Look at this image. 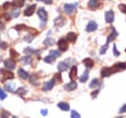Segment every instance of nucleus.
Masks as SVG:
<instances>
[{"label":"nucleus","mask_w":126,"mask_h":118,"mask_svg":"<svg viewBox=\"0 0 126 118\" xmlns=\"http://www.w3.org/2000/svg\"><path fill=\"white\" fill-rule=\"evenodd\" d=\"M37 15H38L39 19L42 21V23H41L40 26H41V27L44 26V24H45V22H46V20H47V12L45 11L44 8H39V9L37 10Z\"/></svg>","instance_id":"obj_1"},{"label":"nucleus","mask_w":126,"mask_h":118,"mask_svg":"<svg viewBox=\"0 0 126 118\" xmlns=\"http://www.w3.org/2000/svg\"><path fill=\"white\" fill-rule=\"evenodd\" d=\"M70 61H71V59H67L64 61L59 62L58 65H57L58 70L59 71H65V70H67L69 68V66H70Z\"/></svg>","instance_id":"obj_2"},{"label":"nucleus","mask_w":126,"mask_h":118,"mask_svg":"<svg viewBox=\"0 0 126 118\" xmlns=\"http://www.w3.org/2000/svg\"><path fill=\"white\" fill-rule=\"evenodd\" d=\"M57 46H58V48H59V50H60L61 52H65V51L68 50V42H67V40L64 39V38H61V39L58 41Z\"/></svg>","instance_id":"obj_3"},{"label":"nucleus","mask_w":126,"mask_h":118,"mask_svg":"<svg viewBox=\"0 0 126 118\" xmlns=\"http://www.w3.org/2000/svg\"><path fill=\"white\" fill-rule=\"evenodd\" d=\"M77 3H73V4H65L64 5V10L66 13L68 14H74L76 12V8H77Z\"/></svg>","instance_id":"obj_4"},{"label":"nucleus","mask_w":126,"mask_h":118,"mask_svg":"<svg viewBox=\"0 0 126 118\" xmlns=\"http://www.w3.org/2000/svg\"><path fill=\"white\" fill-rule=\"evenodd\" d=\"M65 24H66V19H65V17H63V16H58L57 18L54 19V26L57 27V28L62 27V26L65 25Z\"/></svg>","instance_id":"obj_5"},{"label":"nucleus","mask_w":126,"mask_h":118,"mask_svg":"<svg viewBox=\"0 0 126 118\" xmlns=\"http://www.w3.org/2000/svg\"><path fill=\"white\" fill-rule=\"evenodd\" d=\"M111 68H112V71H113V72L124 70V69H126V62H117V63H115Z\"/></svg>","instance_id":"obj_6"},{"label":"nucleus","mask_w":126,"mask_h":118,"mask_svg":"<svg viewBox=\"0 0 126 118\" xmlns=\"http://www.w3.org/2000/svg\"><path fill=\"white\" fill-rule=\"evenodd\" d=\"M96 29H97V24H96V22H94V21H90L89 24H88L87 27H86V31L89 32V33L94 32V31H95Z\"/></svg>","instance_id":"obj_7"},{"label":"nucleus","mask_w":126,"mask_h":118,"mask_svg":"<svg viewBox=\"0 0 126 118\" xmlns=\"http://www.w3.org/2000/svg\"><path fill=\"white\" fill-rule=\"evenodd\" d=\"M0 71H1V73L3 74V81L6 80V79H11V78L14 77V73H13L12 71H9L8 69H3V68H2Z\"/></svg>","instance_id":"obj_8"},{"label":"nucleus","mask_w":126,"mask_h":118,"mask_svg":"<svg viewBox=\"0 0 126 118\" xmlns=\"http://www.w3.org/2000/svg\"><path fill=\"white\" fill-rule=\"evenodd\" d=\"M34 10H35V4H32L30 5L29 7H27L24 11V15L25 16H32L33 13H34Z\"/></svg>","instance_id":"obj_9"},{"label":"nucleus","mask_w":126,"mask_h":118,"mask_svg":"<svg viewBox=\"0 0 126 118\" xmlns=\"http://www.w3.org/2000/svg\"><path fill=\"white\" fill-rule=\"evenodd\" d=\"M111 73H113L111 67H106V66H104V67H102L101 70H100V74H101L102 77H107V76H109Z\"/></svg>","instance_id":"obj_10"},{"label":"nucleus","mask_w":126,"mask_h":118,"mask_svg":"<svg viewBox=\"0 0 126 118\" xmlns=\"http://www.w3.org/2000/svg\"><path fill=\"white\" fill-rule=\"evenodd\" d=\"M117 36H118V33L116 32V30H115L114 28H111V34H109V35H108L107 40H106V44H108L109 42L114 41V40L116 39V37H117Z\"/></svg>","instance_id":"obj_11"},{"label":"nucleus","mask_w":126,"mask_h":118,"mask_svg":"<svg viewBox=\"0 0 126 118\" xmlns=\"http://www.w3.org/2000/svg\"><path fill=\"white\" fill-rule=\"evenodd\" d=\"M54 83H55L54 79H51V80H49V81L45 82V83L43 84V86H42V90H43V91H47V90L52 89V88H53V86H54Z\"/></svg>","instance_id":"obj_12"},{"label":"nucleus","mask_w":126,"mask_h":118,"mask_svg":"<svg viewBox=\"0 0 126 118\" xmlns=\"http://www.w3.org/2000/svg\"><path fill=\"white\" fill-rule=\"evenodd\" d=\"M114 20V13L112 10H108L105 13V21L106 23H112Z\"/></svg>","instance_id":"obj_13"},{"label":"nucleus","mask_w":126,"mask_h":118,"mask_svg":"<svg viewBox=\"0 0 126 118\" xmlns=\"http://www.w3.org/2000/svg\"><path fill=\"white\" fill-rule=\"evenodd\" d=\"M4 65H5L7 68H9V69H14L16 63H15V61L13 60V59H5V60H4Z\"/></svg>","instance_id":"obj_14"},{"label":"nucleus","mask_w":126,"mask_h":118,"mask_svg":"<svg viewBox=\"0 0 126 118\" xmlns=\"http://www.w3.org/2000/svg\"><path fill=\"white\" fill-rule=\"evenodd\" d=\"M64 88H65L66 90H68V91L75 90V89L77 88V83H76L74 80H72V81H70V82L66 83V84L64 85Z\"/></svg>","instance_id":"obj_15"},{"label":"nucleus","mask_w":126,"mask_h":118,"mask_svg":"<svg viewBox=\"0 0 126 118\" xmlns=\"http://www.w3.org/2000/svg\"><path fill=\"white\" fill-rule=\"evenodd\" d=\"M99 6V0H90L88 2V7L91 10H94Z\"/></svg>","instance_id":"obj_16"},{"label":"nucleus","mask_w":126,"mask_h":118,"mask_svg":"<svg viewBox=\"0 0 126 118\" xmlns=\"http://www.w3.org/2000/svg\"><path fill=\"white\" fill-rule=\"evenodd\" d=\"M77 34L76 33H74V32H70V33H68L67 34V36H66V40L68 41V42H70V43H75L76 42V40H77Z\"/></svg>","instance_id":"obj_17"},{"label":"nucleus","mask_w":126,"mask_h":118,"mask_svg":"<svg viewBox=\"0 0 126 118\" xmlns=\"http://www.w3.org/2000/svg\"><path fill=\"white\" fill-rule=\"evenodd\" d=\"M77 71H78L77 66L76 65H73L71 67V70H70V73H69V76H70L71 80H75L77 78Z\"/></svg>","instance_id":"obj_18"},{"label":"nucleus","mask_w":126,"mask_h":118,"mask_svg":"<svg viewBox=\"0 0 126 118\" xmlns=\"http://www.w3.org/2000/svg\"><path fill=\"white\" fill-rule=\"evenodd\" d=\"M15 88H16V84L14 82H7L5 84V89L10 91V92H14L15 91Z\"/></svg>","instance_id":"obj_19"},{"label":"nucleus","mask_w":126,"mask_h":118,"mask_svg":"<svg viewBox=\"0 0 126 118\" xmlns=\"http://www.w3.org/2000/svg\"><path fill=\"white\" fill-rule=\"evenodd\" d=\"M18 74H19V76H20L21 78H23V79H28V78H29V73H28L27 71H25L23 68H19V69H18Z\"/></svg>","instance_id":"obj_20"},{"label":"nucleus","mask_w":126,"mask_h":118,"mask_svg":"<svg viewBox=\"0 0 126 118\" xmlns=\"http://www.w3.org/2000/svg\"><path fill=\"white\" fill-rule=\"evenodd\" d=\"M43 44H44V46H46V47H50V46H53V45L55 44V41H54V39H52V38H46V39L43 41Z\"/></svg>","instance_id":"obj_21"},{"label":"nucleus","mask_w":126,"mask_h":118,"mask_svg":"<svg viewBox=\"0 0 126 118\" xmlns=\"http://www.w3.org/2000/svg\"><path fill=\"white\" fill-rule=\"evenodd\" d=\"M101 83H100V80L99 79H97V78H94L92 81H91V83H90V87L91 88H94V87H97V86H99Z\"/></svg>","instance_id":"obj_22"},{"label":"nucleus","mask_w":126,"mask_h":118,"mask_svg":"<svg viewBox=\"0 0 126 118\" xmlns=\"http://www.w3.org/2000/svg\"><path fill=\"white\" fill-rule=\"evenodd\" d=\"M58 107H59L61 110H64V111H68L69 108H70L69 104L66 103V102H59V103H58Z\"/></svg>","instance_id":"obj_23"},{"label":"nucleus","mask_w":126,"mask_h":118,"mask_svg":"<svg viewBox=\"0 0 126 118\" xmlns=\"http://www.w3.org/2000/svg\"><path fill=\"white\" fill-rule=\"evenodd\" d=\"M20 13H21V12H20V9L15 7V8L10 12V15H11V17H12V18H17V17H19Z\"/></svg>","instance_id":"obj_24"},{"label":"nucleus","mask_w":126,"mask_h":118,"mask_svg":"<svg viewBox=\"0 0 126 118\" xmlns=\"http://www.w3.org/2000/svg\"><path fill=\"white\" fill-rule=\"evenodd\" d=\"M84 64L88 67V68H91L94 66V60L92 59H84Z\"/></svg>","instance_id":"obj_25"},{"label":"nucleus","mask_w":126,"mask_h":118,"mask_svg":"<svg viewBox=\"0 0 126 118\" xmlns=\"http://www.w3.org/2000/svg\"><path fill=\"white\" fill-rule=\"evenodd\" d=\"M24 3H25V0H14L13 2H11V4H12V6H14V7H22V6H24Z\"/></svg>","instance_id":"obj_26"},{"label":"nucleus","mask_w":126,"mask_h":118,"mask_svg":"<svg viewBox=\"0 0 126 118\" xmlns=\"http://www.w3.org/2000/svg\"><path fill=\"white\" fill-rule=\"evenodd\" d=\"M89 78V71L88 70H86L81 76H80V78H79V80L81 81V82H85V81H87V79Z\"/></svg>","instance_id":"obj_27"},{"label":"nucleus","mask_w":126,"mask_h":118,"mask_svg":"<svg viewBox=\"0 0 126 118\" xmlns=\"http://www.w3.org/2000/svg\"><path fill=\"white\" fill-rule=\"evenodd\" d=\"M38 52H39V51L34 50V49H31L30 47H28V48L24 49V53H25V54H27V55H29V54H35V53H38Z\"/></svg>","instance_id":"obj_28"},{"label":"nucleus","mask_w":126,"mask_h":118,"mask_svg":"<svg viewBox=\"0 0 126 118\" xmlns=\"http://www.w3.org/2000/svg\"><path fill=\"white\" fill-rule=\"evenodd\" d=\"M15 29L17 30V31H22V30H29L30 28H28L26 25H24V24H19V25H16L15 26Z\"/></svg>","instance_id":"obj_29"},{"label":"nucleus","mask_w":126,"mask_h":118,"mask_svg":"<svg viewBox=\"0 0 126 118\" xmlns=\"http://www.w3.org/2000/svg\"><path fill=\"white\" fill-rule=\"evenodd\" d=\"M55 57H53V56H51V55H49L48 57H46V58H44V61L45 62H48V63H52L54 60H55Z\"/></svg>","instance_id":"obj_30"},{"label":"nucleus","mask_w":126,"mask_h":118,"mask_svg":"<svg viewBox=\"0 0 126 118\" xmlns=\"http://www.w3.org/2000/svg\"><path fill=\"white\" fill-rule=\"evenodd\" d=\"M16 93L19 94V95H21V96H24V95L27 93V90H26L24 87H20V88H18V89L16 90Z\"/></svg>","instance_id":"obj_31"},{"label":"nucleus","mask_w":126,"mask_h":118,"mask_svg":"<svg viewBox=\"0 0 126 118\" xmlns=\"http://www.w3.org/2000/svg\"><path fill=\"white\" fill-rule=\"evenodd\" d=\"M33 38H34V36H33L32 34H28L27 36L24 37V40H25L26 42H28V43H31V42L33 40Z\"/></svg>","instance_id":"obj_32"},{"label":"nucleus","mask_w":126,"mask_h":118,"mask_svg":"<svg viewBox=\"0 0 126 118\" xmlns=\"http://www.w3.org/2000/svg\"><path fill=\"white\" fill-rule=\"evenodd\" d=\"M10 117V113L6 110H2V112L0 113V118H9Z\"/></svg>","instance_id":"obj_33"},{"label":"nucleus","mask_w":126,"mask_h":118,"mask_svg":"<svg viewBox=\"0 0 126 118\" xmlns=\"http://www.w3.org/2000/svg\"><path fill=\"white\" fill-rule=\"evenodd\" d=\"M49 55H51V56H53V57H55V58H58V57L61 56V53H60L59 51L52 50V51H50V54H49Z\"/></svg>","instance_id":"obj_34"},{"label":"nucleus","mask_w":126,"mask_h":118,"mask_svg":"<svg viewBox=\"0 0 126 118\" xmlns=\"http://www.w3.org/2000/svg\"><path fill=\"white\" fill-rule=\"evenodd\" d=\"M31 60H32V58L30 56H27V57H25V58L22 59V61L24 62V64H29L31 62Z\"/></svg>","instance_id":"obj_35"},{"label":"nucleus","mask_w":126,"mask_h":118,"mask_svg":"<svg viewBox=\"0 0 126 118\" xmlns=\"http://www.w3.org/2000/svg\"><path fill=\"white\" fill-rule=\"evenodd\" d=\"M71 118H81V115H80L77 111L72 110V111H71Z\"/></svg>","instance_id":"obj_36"},{"label":"nucleus","mask_w":126,"mask_h":118,"mask_svg":"<svg viewBox=\"0 0 126 118\" xmlns=\"http://www.w3.org/2000/svg\"><path fill=\"white\" fill-rule=\"evenodd\" d=\"M108 49V45L107 44H105L103 47H101L100 48V50H99V54L100 55H103V54H105V52H106V50Z\"/></svg>","instance_id":"obj_37"},{"label":"nucleus","mask_w":126,"mask_h":118,"mask_svg":"<svg viewBox=\"0 0 126 118\" xmlns=\"http://www.w3.org/2000/svg\"><path fill=\"white\" fill-rule=\"evenodd\" d=\"M118 8H119V10L122 12V13H124V14H126V5L125 4H119L118 5Z\"/></svg>","instance_id":"obj_38"},{"label":"nucleus","mask_w":126,"mask_h":118,"mask_svg":"<svg viewBox=\"0 0 126 118\" xmlns=\"http://www.w3.org/2000/svg\"><path fill=\"white\" fill-rule=\"evenodd\" d=\"M10 55H11V58L12 59H16L19 55H18V53L17 52H15V50H13V49H11L10 50Z\"/></svg>","instance_id":"obj_39"},{"label":"nucleus","mask_w":126,"mask_h":118,"mask_svg":"<svg viewBox=\"0 0 126 118\" xmlns=\"http://www.w3.org/2000/svg\"><path fill=\"white\" fill-rule=\"evenodd\" d=\"M6 97H7V94L2 90V88H0V99L3 100V99H5Z\"/></svg>","instance_id":"obj_40"},{"label":"nucleus","mask_w":126,"mask_h":118,"mask_svg":"<svg viewBox=\"0 0 126 118\" xmlns=\"http://www.w3.org/2000/svg\"><path fill=\"white\" fill-rule=\"evenodd\" d=\"M113 54H114L115 57L120 56V53H119V52L117 51V49H116V45H113Z\"/></svg>","instance_id":"obj_41"},{"label":"nucleus","mask_w":126,"mask_h":118,"mask_svg":"<svg viewBox=\"0 0 126 118\" xmlns=\"http://www.w3.org/2000/svg\"><path fill=\"white\" fill-rule=\"evenodd\" d=\"M12 6V4H11V2H5L4 4H3V9H8L9 7H11Z\"/></svg>","instance_id":"obj_42"},{"label":"nucleus","mask_w":126,"mask_h":118,"mask_svg":"<svg viewBox=\"0 0 126 118\" xmlns=\"http://www.w3.org/2000/svg\"><path fill=\"white\" fill-rule=\"evenodd\" d=\"M54 81L57 79L58 80V82H60L61 81V75H60V73H56V74H54Z\"/></svg>","instance_id":"obj_43"},{"label":"nucleus","mask_w":126,"mask_h":118,"mask_svg":"<svg viewBox=\"0 0 126 118\" xmlns=\"http://www.w3.org/2000/svg\"><path fill=\"white\" fill-rule=\"evenodd\" d=\"M7 47H8V45H7L5 42H2V43L0 44V48H1L2 50H6V49H7Z\"/></svg>","instance_id":"obj_44"},{"label":"nucleus","mask_w":126,"mask_h":118,"mask_svg":"<svg viewBox=\"0 0 126 118\" xmlns=\"http://www.w3.org/2000/svg\"><path fill=\"white\" fill-rule=\"evenodd\" d=\"M126 112V104H124L120 109H119V113H124Z\"/></svg>","instance_id":"obj_45"},{"label":"nucleus","mask_w":126,"mask_h":118,"mask_svg":"<svg viewBox=\"0 0 126 118\" xmlns=\"http://www.w3.org/2000/svg\"><path fill=\"white\" fill-rule=\"evenodd\" d=\"M37 1H42L43 3H45V4H47V5H50V4H52V0H37Z\"/></svg>","instance_id":"obj_46"},{"label":"nucleus","mask_w":126,"mask_h":118,"mask_svg":"<svg viewBox=\"0 0 126 118\" xmlns=\"http://www.w3.org/2000/svg\"><path fill=\"white\" fill-rule=\"evenodd\" d=\"M98 92H99V90H98V89H97V90H95V91H94V92L92 93V97H93V98H94V97H95V96L98 94Z\"/></svg>","instance_id":"obj_47"},{"label":"nucleus","mask_w":126,"mask_h":118,"mask_svg":"<svg viewBox=\"0 0 126 118\" xmlns=\"http://www.w3.org/2000/svg\"><path fill=\"white\" fill-rule=\"evenodd\" d=\"M47 113H48L47 109H43V110H41V114H42V115H46Z\"/></svg>","instance_id":"obj_48"},{"label":"nucleus","mask_w":126,"mask_h":118,"mask_svg":"<svg viewBox=\"0 0 126 118\" xmlns=\"http://www.w3.org/2000/svg\"><path fill=\"white\" fill-rule=\"evenodd\" d=\"M4 28V23L0 21V29H3Z\"/></svg>","instance_id":"obj_49"},{"label":"nucleus","mask_w":126,"mask_h":118,"mask_svg":"<svg viewBox=\"0 0 126 118\" xmlns=\"http://www.w3.org/2000/svg\"><path fill=\"white\" fill-rule=\"evenodd\" d=\"M116 118H122V117H121V116H119V117H116Z\"/></svg>","instance_id":"obj_50"},{"label":"nucleus","mask_w":126,"mask_h":118,"mask_svg":"<svg viewBox=\"0 0 126 118\" xmlns=\"http://www.w3.org/2000/svg\"><path fill=\"white\" fill-rule=\"evenodd\" d=\"M13 118H18V117H16V116H13Z\"/></svg>","instance_id":"obj_51"},{"label":"nucleus","mask_w":126,"mask_h":118,"mask_svg":"<svg viewBox=\"0 0 126 118\" xmlns=\"http://www.w3.org/2000/svg\"><path fill=\"white\" fill-rule=\"evenodd\" d=\"M1 59H2V58H1V57H0V61H1Z\"/></svg>","instance_id":"obj_52"},{"label":"nucleus","mask_w":126,"mask_h":118,"mask_svg":"<svg viewBox=\"0 0 126 118\" xmlns=\"http://www.w3.org/2000/svg\"><path fill=\"white\" fill-rule=\"evenodd\" d=\"M125 52H126V49H125Z\"/></svg>","instance_id":"obj_53"}]
</instances>
